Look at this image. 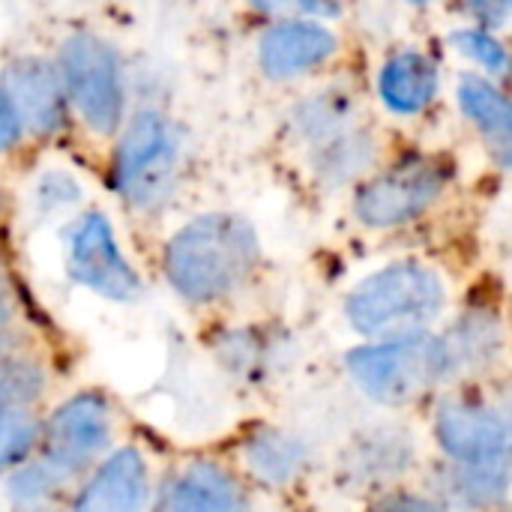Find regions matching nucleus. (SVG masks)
Returning <instances> with one entry per match:
<instances>
[{
    "label": "nucleus",
    "instance_id": "obj_28",
    "mask_svg": "<svg viewBox=\"0 0 512 512\" xmlns=\"http://www.w3.org/2000/svg\"><path fill=\"white\" fill-rule=\"evenodd\" d=\"M453 45L468 54L471 60H477L483 69H489L492 75H507L512 66L510 51L486 30H459L453 36Z\"/></svg>",
    "mask_w": 512,
    "mask_h": 512
},
{
    "label": "nucleus",
    "instance_id": "obj_30",
    "mask_svg": "<svg viewBox=\"0 0 512 512\" xmlns=\"http://www.w3.org/2000/svg\"><path fill=\"white\" fill-rule=\"evenodd\" d=\"M21 138H24V129H21L15 111H12V105H9V99H6V90H3V84H0V153L15 150V147L21 144Z\"/></svg>",
    "mask_w": 512,
    "mask_h": 512
},
{
    "label": "nucleus",
    "instance_id": "obj_10",
    "mask_svg": "<svg viewBox=\"0 0 512 512\" xmlns=\"http://www.w3.org/2000/svg\"><path fill=\"white\" fill-rule=\"evenodd\" d=\"M57 69L69 108L87 126V132L111 138L126 123V69L117 48L99 33L78 30L60 45Z\"/></svg>",
    "mask_w": 512,
    "mask_h": 512
},
{
    "label": "nucleus",
    "instance_id": "obj_24",
    "mask_svg": "<svg viewBox=\"0 0 512 512\" xmlns=\"http://www.w3.org/2000/svg\"><path fill=\"white\" fill-rule=\"evenodd\" d=\"M348 126H354V111L342 93H318L300 102L294 111V132L309 150L345 132Z\"/></svg>",
    "mask_w": 512,
    "mask_h": 512
},
{
    "label": "nucleus",
    "instance_id": "obj_19",
    "mask_svg": "<svg viewBox=\"0 0 512 512\" xmlns=\"http://www.w3.org/2000/svg\"><path fill=\"white\" fill-rule=\"evenodd\" d=\"M378 93L393 114H420L432 105L438 93V66L423 51H399L393 54L381 75Z\"/></svg>",
    "mask_w": 512,
    "mask_h": 512
},
{
    "label": "nucleus",
    "instance_id": "obj_21",
    "mask_svg": "<svg viewBox=\"0 0 512 512\" xmlns=\"http://www.w3.org/2000/svg\"><path fill=\"white\" fill-rule=\"evenodd\" d=\"M75 480L45 462L39 453L0 483L9 512H66Z\"/></svg>",
    "mask_w": 512,
    "mask_h": 512
},
{
    "label": "nucleus",
    "instance_id": "obj_29",
    "mask_svg": "<svg viewBox=\"0 0 512 512\" xmlns=\"http://www.w3.org/2000/svg\"><path fill=\"white\" fill-rule=\"evenodd\" d=\"M459 6L489 27L507 24L512 18V0H459Z\"/></svg>",
    "mask_w": 512,
    "mask_h": 512
},
{
    "label": "nucleus",
    "instance_id": "obj_34",
    "mask_svg": "<svg viewBox=\"0 0 512 512\" xmlns=\"http://www.w3.org/2000/svg\"><path fill=\"white\" fill-rule=\"evenodd\" d=\"M9 213H12V201H9V192H6V186L0 183V225L9 219Z\"/></svg>",
    "mask_w": 512,
    "mask_h": 512
},
{
    "label": "nucleus",
    "instance_id": "obj_35",
    "mask_svg": "<svg viewBox=\"0 0 512 512\" xmlns=\"http://www.w3.org/2000/svg\"><path fill=\"white\" fill-rule=\"evenodd\" d=\"M411 3H426V0H411Z\"/></svg>",
    "mask_w": 512,
    "mask_h": 512
},
{
    "label": "nucleus",
    "instance_id": "obj_3",
    "mask_svg": "<svg viewBox=\"0 0 512 512\" xmlns=\"http://www.w3.org/2000/svg\"><path fill=\"white\" fill-rule=\"evenodd\" d=\"M186 174V135L156 108L126 117L108 159V189L141 222L159 219L177 198Z\"/></svg>",
    "mask_w": 512,
    "mask_h": 512
},
{
    "label": "nucleus",
    "instance_id": "obj_14",
    "mask_svg": "<svg viewBox=\"0 0 512 512\" xmlns=\"http://www.w3.org/2000/svg\"><path fill=\"white\" fill-rule=\"evenodd\" d=\"M255 489L216 447L171 450L159 512H252Z\"/></svg>",
    "mask_w": 512,
    "mask_h": 512
},
{
    "label": "nucleus",
    "instance_id": "obj_32",
    "mask_svg": "<svg viewBox=\"0 0 512 512\" xmlns=\"http://www.w3.org/2000/svg\"><path fill=\"white\" fill-rule=\"evenodd\" d=\"M252 9H258V12H264V15H279V12H285L294 0H246Z\"/></svg>",
    "mask_w": 512,
    "mask_h": 512
},
{
    "label": "nucleus",
    "instance_id": "obj_13",
    "mask_svg": "<svg viewBox=\"0 0 512 512\" xmlns=\"http://www.w3.org/2000/svg\"><path fill=\"white\" fill-rule=\"evenodd\" d=\"M435 333L444 366V390L510 375L512 324L501 309L486 303L456 309Z\"/></svg>",
    "mask_w": 512,
    "mask_h": 512
},
{
    "label": "nucleus",
    "instance_id": "obj_5",
    "mask_svg": "<svg viewBox=\"0 0 512 512\" xmlns=\"http://www.w3.org/2000/svg\"><path fill=\"white\" fill-rule=\"evenodd\" d=\"M429 441L441 462L483 465L512 456V384L495 378L438 393L429 402Z\"/></svg>",
    "mask_w": 512,
    "mask_h": 512
},
{
    "label": "nucleus",
    "instance_id": "obj_17",
    "mask_svg": "<svg viewBox=\"0 0 512 512\" xmlns=\"http://www.w3.org/2000/svg\"><path fill=\"white\" fill-rule=\"evenodd\" d=\"M6 99L24 129V135L51 138L66 126L69 99L63 90L60 69L42 57H18L3 69Z\"/></svg>",
    "mask_w": 512,
    "mask_h": 512
},
{
    "label": "nucleus",
    "instance_id": "obj_6",
    "mask_svg": "<svg viewBox=\"0 0 512 512\" xmlns=\"http://www.w3.org/2000/svg\"><path fill=\"white\" fill-rule=\"evenodd\" d=\"M342 363L351 384L372 405L387 411L429 405L444 393V366L435 330L360 342Z\"/></svg>",
    "mask_w": 512,
    "mask_h": 512
},
{
    "label": "nucleus",
    "instance_id": "obj_4",
    "mask_svg": "<svg viewBox=\"0 0 512 512\" xmlns=\"http://www.w3.org/2000/svg\"><path fill=\"white\" fill-rule=\"evenodd\" d=\"M138 423L129 402L114 387L75 381L42 411L39 456L78 483L93 465L114 453Z\"/></svg>",
    "mask_w": 512,
    "mask_h": 512
},
{
    "label": "nucleus",
    "instance_id": "obj_18",
    "mask_svg": "<svg viewBox=\"0 0 512 512\" xmlns=\"http://www.w3.org/2000/svg\"><path fill=\"white\" fill-rule=\"evenodd\" d=\"M336 48H339V39L327 24L309 21V18H288V21L270 24L261 33L258 63L264 75L282 81V78H294L327 63L336 54Z\"/></svg>",
    "mask_w": 512,
    "mask_h": 512
},
{
    "label": "nucleus",
    "instance_id": "obj_7",
    "mask_svg": "<svg viewBox=\"0 0 512 512\" xmlns=\"http://www.w3.org/2000/svg\"><path fill=\"white\" fill-rule=\"evenodd\" d=\"M60 264L69 285L111 303L132 306L147 294V276L129 255L114 219L102 207H84L60 225Z\"/></svg>",
    "mask_w": 512,
    "mask_h": 512
},
{
    "label": "nucleus",
    "instance_id": "obj_23",
    "mask_svg": "<svg viewBox=\"0 0 512 512\" xmlns=\"http://www.w3.org/2000/svg\"><path fill=\"white\" fill-rule=\"evenodd\" d=\"M27 207H30L36 222L60 219V225H66L75 213H81L87 207L84 186H81V180L72 171H63V168L39 171L36 180L30 183Z\"/></svg>",
    "mask_w": 512,
    "mask_h": 512
},
{
    "label": "nucleus",
    "instance_id": "obj_31",
    "mask_svg": "<svg viewBox=\"0 0 512 512\" xmlns=\"http://www.w3.org/2000/svg\"><path fill=\"white\" fill-rule=\"evenodd\" d=\"M18 285H24V279H21L15 261H12L9 249L0 243V288H18Z\"/></svg>",
    "mask_w": 512,
    "mask_h": 512
},
{
    "label": "nucleus",
    "instance_id": "obj_11",
    "mask_svg": "<svg viewBox=\"0 0 512 512\" xmlns=\"http://www.w3.org/2000/svg\"><path fill=\"white\" fill-rule=\"evenodd\" d=\"M447 186L450 168L441 159L408 156L357 183L351 213L369 231H396L435 210Z\"/></svg>",
    "mask_w": 512,
    "mask_h": 512
},
{
    "label": "nucleus",
    "instance_id": "obj_33",
    "mask_svg": "<svg viewBox=\"0 0 512 512\" xmlns=\"http://www.w3.org/2000/svg\"><path fill=\"white\" fill-rule=\"evenodd\" d=\"M303 9H309V12H318V15H330V12H336V0H297Z\"/></svg>",
    "mask_w": 512,
    "mask_h": 512
},
{
    "label": "nucleus",
    "instance_id": "obj_25",
    "mask_svg": "<svg viewBox=\"0 0 512 512\" xmlns=\"http://www.w3.org/2000/svg\"><path fill=\"white\" fill-rule=\"evenodd\" d=\"M42 411H0V483L39 453Z\"/></svg>",
    "mask_w": 512,
    "mask_h": 512
},
{
    "label": "nucleus",
    "instance_id": "obj_1",
    "mask_svg": "<svg viewBox=\"0 0 512 512\" xmlns=\"http://www.w3.org/2000/svg\"><path fill=\"white\" fill-rule=\"evenodd\" d=\"M264 243L237 210L195 213L168 231L156 249V276L171 300L198 324L252 312L264 279Z\"/></svg>",
    "mask_w": 512,
    "mask_h": 512
},
{
    "label": "nucleus",
    "instance_id": "obj_12",
    "mask_svg": "<svg viewBox=\"0 0 512 512\" xmlns=\"http://www.w3.org/2000/svg\"><path fill=\"white\" fill-rule=\"evenodd\" d=\"M198 345L219 375L237 387L258 390L282 372L291 342L273 318L252 309L201 321Z\"/></svg>",
    "mask_w": 512,
    "mask_h": 512
},
{
    "label": "nucleus",
    "instance_id": "obj_26",
    "mask_svg": "<svg viewBox=\"0 0 512 512\" xmlns=\"http://www.w3.org/2000/svg\"><path fill=\"white\" fill-rule=\"evenodd\" d=\"M54 321L48 315V309H42V303L30 294L27 285L18 288H0V339L21 333L27 327H39Z\"/></svg>",
    "mask_w": 512,
    "mask_h": 512
},
{
    "label": "nucleus",
    "instance_id": "obj_16",
    "mask_svg": "<svg viewBox=\"0 0 512 512\" xmlns=\"http://www.w3.org/2000/svg\"><path fill=\"white\" fill-rule=\"evenodd\" d=\"M219 450L237 465L255 492L294 489L312 465L309 441L300 432L270 420L240 426L225 444H219Z\"/></svg>",
    "mask_w": 512,
    "mask_h": 512
},
{
    "label": "nucleus",
    "instance_id": "obj_2",
    "mask_svg": "<svg viewBox=\"0 0 512 512\" xmlns=\"http://www.w3.org/2000/svg\"><path fill=\"white\" fill-rule=\"evenodd\" d=\"M453 312L447 273L423 258H396L354 282L342 297V318L363 342L432 333Z\"/></svg>",
    "mask_w": 512,
    "mask_h": 512
},
{
    "label": "nucleus",
    "instance_id": "obj_27",
    "mask_svg": "<svg viewBox=\"0 0 512 512\" xmlns=\"http://www.w3.org/2000/svg\"><path fill=\"white\" fill-rule=\"evenodd\" d=\"M363 512H453L438 495H432L426 486H396L387 492H378L366 498Z\"/></svg>",
    "mask_w": 512,
    "mask_h": 512
},
{
    "label": "nucleus",
    "instance_id": "obj_20",
    "mask_svg": "<svg viewBox=\"0 0 512 512\" xmlns=\"http://www.w3.org/2000/svg\"><path fill=\"white\" fill-rule=\"evenodd\" d=\"M456 93L462 111L480 129L489 153L512 171V99L480 75H462Z\"/></svg>",
    "mask_w": 512,
    "mask_h": 512
},
{
    "label": "nucleus",
    "instance_id": "obj_8",
    "mask_svg": "<svg viewBox=\"0 0 512 512\" xmlns=\"http://www.w3.org/2000/svg\"><path fill=\"white\" fill-rule=\"evenodd\" d=\"M171 450L138 423V429L72 489L66 512H159Z\"/></svg>",
    "mask_w": 512,
    "mask_h": 512
},
{
    "label": "nucleus",
    "instance_id": "obj_22",
    "mask_svg": "<svg viewBox=\"0 0 512 512\" xmlns=\"http://www.w3.org/2000/svg\"><path fill=\"white\" fill-rule=\"evenodd\" d=\"M309 156H312L309 162H312L315 177L327 189H339L357 180L363 183L369 177V168L375 162V141L366 129L354 123L345 132L333 135L330 141L312 147Z\"/></svg>",
    "mask_w": 512,
    "mask_h": 512
},
{
    "label": "nucleus",
    "instance_id": "obj_9",
    "mask_svg": "<svg viewBox=\"0 0 512 512\" xmlns=\"http://www.w3.org/2000/svg\"><path fill=\"white\" fill-rule=\"evenodd\" d=\"M78 342L57 321L0 339V411H45L75 384Z\"/></svg>",
    "mask_w": 512,
    "mask_h": 512
},
{
    "label": "nucleus",
    "instance_id": "obj_15",
    "mask_svg": "<svg viewBox=\"0 0 512 512\" xmlns=\"http://www.w3.org/2000/svg\"><path fill=\"white\" fill-rule=\"evenodd\" d=\"M420 462V435L405 423L387 420L354 432L339 450L336 471L345 486L372 498L378 492L408 486L420 471Z\"/></svg>",
    "mask_w": 512,
    "mask_h": 512
}]
</instances>
